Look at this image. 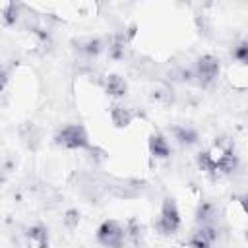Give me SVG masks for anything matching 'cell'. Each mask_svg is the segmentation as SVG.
<instances>
[{
    "instance_id": "6da1fadb",
    "label": "cell",
    "mask_w": 248,
    "mask_h": 248,
    "mask_svg": "<svg viewBox=\"0 0 248 248\" xmlns=\"http://www.w3.org/2000/svg\"><path fill=\"white\" fill-rule=\"evenodd\" d=\"M180 227V213H178V207L174 203V200L167 198L161 205V215L159 219L155 221V229L161 232V234H172L176 232Z\"/></svg>"
},
{
    "instance_id": "7a4b0ae2",
    "label": "cell",
    "mask_w": 248,
    "mask_h": 248,
    "mask_svg": "<svg viewBox=\"0 0 248 248\" xmlns=\"http://www.w3.org/2000/svg\"><path fill=\"white\" fill-rule=\"evenodd\" d=\"M124 238H126V231H124V229L120 227V223L114 221V219L105 221V223L99 227V231H97V240H99L103 246H107V248H122Z\"/></svg>"
},
{
    "instance_id": "3957f363",
    "label": "cell",
    "mask_w": 248,
    "mask_h": 248,
    "mask_svg": "<svg viewBox=\"0 0 248 248\" xmlns=\"http://www.w3.org/2000/svg\"><path fill=\"white\" fill-rule=\"evenodd\" d=\"M56 143L68 147V149H81V147H87V132L83 126L79 124H70L66 128H62L58 134H56Z\"/></svg>"
},
{
    "instance_id": "277c9868",
    "label": "cell",
    "mask_w": 248,
    "mask_h": 248,
    "mask_svg": "<svg viewBox=\"0 0 248 248\" xmlns=\"http://www.w3.org/2000/svg\"><path fill=\"white\" fill-rule=\"evenodd\" d=\"M219 74V60L211 54H203L196 64V78L202 85L211 83Z\"/></svg>"
},
{
    "instance_id": "5b68a950",
    "label": "cell",
    "mask_w": 248,
    "mask_h": 248,
    "mask_svg": "<svg viewBox=\"0 0 248 248\" xmlns=\"http://www.w3.org/2000/svg\"><path fill=\"white\" fill-rule=\"evenodd\" d=\"M105 89H107V93L112 95V97H122V95L126 93V83H124V79H122L120 76L110 74V76H107V79H105Z\"/></svg>"
},
{
    "instance_id": "8992f818",
    "label": "cell",
    "mask_w": 248,
    "mask_h": 248,
    "mask_svg": "<svg viewBox=\"0 0 248 248\" xmlns=\"http://www.w3.org/2000/svg\"><path fill=\"white\" fill-rule=\"evenodd\" d=\"M149 149H151V153L155 155V157H161V159H165V157H169V153H170V147H169V143H167V140L163 138V136H151L149 138Z\"/></svg>"
},
{
    "instance_id": "52a82bcc",
    "label": "cell",
    "mask_w": 248,
    "mask_h": 248,
    "mask_svg": "<svg viewBox=\"0 0 248 248\" xmlns=\"http://www.w3.org/2000/svg\"><path fill=\"white\" fill-rule=\"evenodd\" d=\"M215 161H217V170H223V172H234L238 167V159L231 149H225L223 155Z\"/></svg>"
},
{
    "instance_id": "ba28073f",
    "label": "cell",
    "mask_w": 248,
    "mask_h": 248,
    "mask_svg": "<svg viewBox=\"0 0 248 248\" xmlns=\"http://www.w3.org/2000/svg\"><path fill=\"white\" fill-rule=\"evenodd\" d=\"M110 118H112V122L116 124V126H128L130 124V120H132V112H130V108H126V107H122V105H114L112 108H110Z\"/></svg>"
},
{
    "instance_id": "9c48e42d",
    "label": "cell",
    "mask_w": 248,
    "mask_h": 248,
    "mask_svg": "<svg viewBox=\"0 0 248 248\" xmlns=\"http://www.w3.org/2000/svg\"><path fill=\"white\" fill-rule=\"evenodd\" d=\"M27 236L39 244V248H48V232L43 225H35L27 231Z\"/></svg>"
},
{
    "instance_id": "30bf717a",
    "label": "cell",
    "mask_w": 248,
    "mask_h": 248,
    "mask_svg": "<svg viewBox=\"0 0 248 248\" xmlns=\"http://www.w3.org/2000/svg\"><path fill=\"white\" fill-rule=\"evenodd\" d=\"M76 45H78L79 50H83V52H87V54H97V52L101 50V41H99V39H93V37L81 39V41H78Z\"/></svg>"
},
{
    "instance_id": "8fae6325",
    "label": "cell",
    "mask_w": 248,
    "mask_h": 248,
    "mask_svg": "<svg viewBox=\"0 0 248 248\" xmlns=\"http://www.w3.org/2000/svg\"><path fill=\"white\" fill-rule=\"evenodd\" d=\"M215 217V207L211 205V203H207V202H203L202 205H200V209H198V221L202 223V225H211V219Z\"/></svg>"
},
{
    "instance_id": "7c38bea8",
    "label": "cell",
    "mask_w": 248,
    "mask_h": 248,
    "mask_svg": "<svg viewBox=\"0 0 248 248\" xmlns=\"http://www.w3.org/2000/svg\"><path fill=\"white\" fill-rule=\"evenodd\" d=\"M172 132H174L176 140H178L180 143H186V145H190V143H194V141L198 140L196 132H194V130H190V128H174Z\"/></svg>"
},
{
    "instance_id": "4fadbf2b",
    "label": "cell",
    "mask_w": 248,
    "mask_h": 248,
    "mask_svg": "<svg viewBox=\"0 0 248 248\" xmlns=\"http://www.w3.org/2000/svg\"><path fill=\"white\" fill-rule=\"evenodd\" d=\"M198 165L202 167V170H207V172H215V170H217V161H215L213 155L207 153V151L200 153V157H198Z\"/></svg>"
},
{
    "instance_id": "5bb4252c",
    "label": "cell",
    "mask_w": 248,
    "mask_h": 248,
    "mask_svg": "<svg viewBox=\"0 0 248 248\" xmlns=\"http://www.w3.org/2000/svg\"><path fill=\"white\" fill-rule=\"evenodd\" d=\"M232 56H234L240 64H246V62H248V45H246V43H240V45L232 50Z\"/></svg>"
},
{
    "instance_id": "9a60e30c",
    "label": "cell",
    "mask_w": 248,
    "mask_h": 248,
    "mask_svg": "<svg viewBox=\"0 0 248 248\" xmlns=\"http://www.w3.org/2000/svg\"><path fill=\"white\" fill-rule=\"evenodd\" d=\"M190 246H192V248H209V246H211V242H207V240H205V238L196 231V232L190 236Z\"/></svg>"
},
{
    "instance_id": "2e32d148",
    "label": "cell",
    "mask_w": 248,
    "mask_h": 248,
    "mask_svg": "<svg viewBox=\"0 0 248 248\" xmlns=\"http://www.w3.org/2000/svg\"><path fill=\"white\" fill-rule=\"evenodd\" d=\"M4 19H6V23H14V21L17 19V6H16L14 2L6 6V10H4Z\"/></svg>"
},
{
    "instance_id": "e0dca14e",
    "label": "cell",
    "mask_w": 248,
    "mask_h": 248,
    "mask_svg": "<svg viewBox=\"0 0 248 248\" xmlns=\"http://www.w3.org/2000/svg\"><path fill=\"white\" fill-rule=\"evenodd\" d=\"M64 223H66V227L74 229V227L79 223V213H78L76 209H70V211H66V215H64Z\"/></svg>"
},
{
    "instance_id": "ac0fdd59",
    "label": "cell",
    "mask_w": 248,
    "mask_h": 248,
    "mask_svg": "<svg viewBox=\"0 0 248 248\" xmlns=\"http://www.w3.org/2000/svg\"><path fill=\"white\" fill-rule=\"evenodd\" d=\"M6 81H8V72L4 68H0V91L6 87Z\"/></svg>"
}]
</instances>
